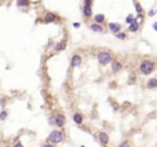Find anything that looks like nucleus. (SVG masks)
Here are the masks:
<instances>
[{"instance_id":"obj_1","label":"nucleus","mask_w":157,"mask_h":147,"mask_svg":"<svg viewBox=\"0 0 157 147\" xmlns=\"http://www.w3.org/2000/svg\"><path fill=\"white\" fill-rule=\"evenodd\" d=\"M63 139H65V133H63L61 129H54V131L50 132L47 138V143H51V144H59L62 143Z\"/></svg>"},{"instance_id":"obj_10","label":"nucleus","mask_w":157,"mask_h":147,"mask_svg":"<svg viewBox=\"0 0 157 147\" xmlns=\"http://www.w3.org/2000/svg\"><path fill=\"white\" fill-rule=\"evenodd\" d=\"M121 69H123V63L121 62H118V61H113L112 62V72L113 73H117Z\"/></svg>"},{"instance_id":"obj_26","label":"nucleus","mask_w":157,"mask_h":147,"mask_svg":"<svg viewBox=\"0 0 157 147\" xmlns=\"http://www.w3.org/2000/svg\"><path fill=\"white\" fill-rule=\"evenodd\" d=\"M92 4V0H84V6H91Z\"/></svg>"},{"instance_id":"obj_14","label":"nucleus","mask_w":157,"mask_h":147,"mask_svg":"<svg viewBox=\"0 0 157 147\" xmlns=\"http://www.w3.org/2000/svg\"><path fill=\"white\" fill-rule=\"evenodd\" d=\"M17 6L21 8H26L31 6V0H17Z\"/></svg>"},{"instance_id":"obj_3","label":"nucleus","mask_w":157,"mask_h":147,"mask_svg":"<svg viewBox=\"0 0 157 147\" xmlns=\"http://www.w3.org/2000/svg\"><path fill=\"white\" fill-rule=\"evenodd\" d=\"M96 58H98L99 65H102V66H106V65H109V63L113 62V56H112L109 52H106V51H101V52H98Z\"/></svg>"},{"instance_id":"obj_27","label":"nucleus","mask_w":157,"mask_h":147,"mask_svg":"<svg viewBox=\"0 0 157 147\" xmlns=\"http://www.w3.org/2000/svg\"><path fill=\"white\" fill-rule=\"evenodd\" d=\"M41 147H55V146H54V144H51V143H44Z\"/></svg>"},{"instance_id":"obj_22","label":"nucleus","mask_w":157,"mask_h":147,"mask_svg":"<svg viewBox=\"0 0 157 147\" xmlns=\"http://www.w3.org/2000/svg\"><path fill=\"white\" fill-rule=\"evenodd\" d=\"M116 37H117L118 40H126L127 39V36H126V33H123V32H118L117 34H114Z\"/></svg>"},{"instance_id":"obj_19","label":"nucleus","mask_w":157,"mask_h":147,"mask_svg":"<svg viewBox=\"0 0 157 147\" xmlns=\"http://www.w3.org/2000/svg\"><path fill=\"white\" fill-rule=\"evenodd\" d=\"M8 101H10V99H8L7 96H1V98H0V109H1V110H3V109H6Z\"/></svg>"},{"instance_id":"obj_11","label":"nucleus","mask_w":157,"mask_h":147,"mask_svg":"<svg viewBox=\"0 0 157 147\" xmlns=\"http://www.w3.org/2000/svg\"><path fill=\"white\" fill-rule=\"evenodd\" d=\"M83 15H84V18L92 17V6H84V8H83Z\"/></svg>"},{"instance_id":"obj_6","label":"nucleus","mask_w":157,"mask_h":147,"mask_svg":"<svg viewBox=\"0 0 157 147\" xmlns=\"http://www.w3.org/2000/svg\"><path fill=\"white\" fill-rule=\"evenodd\" d=\"M55 21H58V17L55 15L54 13H46V15L43 18V23H51V22H55Z\"/></svg>"},{"instance_id":"obj_29","label":"nucleus","mask_w":157,"mask_h":147,"mask_svg":"<svg viewBox=\"0 0 157 147\" xmlns=\"http://www.w3.org/2000/svg\"><path fill=\"white\" fill-rule=\"evenodd\" d=\"M73 28L78 29V28H80V23H78V22H75V23H73Z\"/></svg>"},{"instance_id":"obj_15","label":"nucleus","mask_w":157,"mask_h":147,"mask_svg":"<svg viewBox=\"0 0 157 147\" xmlns=\"http://www.w3.org/2000/svg\"><path fill=\"white\" fill-rule=\"evenodd\" d=\"M139 28H141V25H139V22L135 19V21H134V22L130 25L128 30H130V32H138V30H139Z\"/></svg>"},{"instance_id":"obj_23","label":"nucleus","mask_w":157,"mask_h":147,"mask_svg":"<svg viewBox=\"0 0 157 147\" xmlns=\"http://www.w3.org/2000/svg\"><path fill=\"white\" fill-rule=\"evenodd\" d=\"M134 21H135V18H134L132 15H128L127 17V19H126V23H130V25H131Z\"/></svg>"},{"instance_id":"obj_7","label":"nucleus","mask_w":157,"mask_h":147,"mask_svg":"<svg viewBox=\"0 0 157 147\" xmlns=\"http://www.w3.org/2000/svg\"><path fill=\"white\" fill-rule=\"evenodd\" d=\"M109 30L112 32L113 34H117L118 32H121V23L110 22V23H109Z\"/></svg>"},{"instance_id":"obj_13","label":"nucleus","mask_w":157,"mask_h":147,"mask_svg":"<svg viewBox=\"0 0 157 147\" xmlns=\"http://www.w3.org/2000/svg\"><path fill=\"white\" fill-rule=\"evenodd\" d=\"M90 29L92 32H96V33H102L103 32V28L99 23H91V25H90Z\"/></svg>"},{"instance_id":"obj_28","label":"nucleus","mask_w":157,"mask_h":147,"mask_svg":"<svg viewBox=\"0 0 157 147\" xmlns=\"http://www.w3.org/2000/svg\"><path fill=\"white\" fill-rule=\"evenodd\" d=\"M154 14H156V11H153V10H150V11H149V14H148V15H149V17H153V15H154Z\"/></svg>"},{"instance_id":"obj_21","label":"nucleus","mask_w":157,"mask_h":147,"mask_svg":"<svg viewBox=\"0 0 157 147\" xmlns=\"http://www.w3.org/2000/svg\"><path fill=\"white\" fill-rule=\"evenodd\" d=\"M48 124L51 126H57V118H55V114H51L48 117Z\"/></svg>"},{"instance_id":"obj_5","label":"nucleus","mask_w":157,"mask_h":147,"mask_svg":"<svg viewBox=\"0 0 157 147\" xmlns=\"http://www.w3.org/2000/svg\"><path fill=\"white\" fill-rule=\"evenodd\" d=\"M81 62H83L81 56L78 54H75L71 59V68H78V66H81Z\"/></svg>"},{"instance_id":"obj_4","label":"nucleus","mask_w":157,"mask_h":147,"mask_svg":"<svg viewBox=\"0 0 157 147\" xmlns=\"http://www.w3.org/2000/svg\"><path fill=\"white\" fill-rule=\"evenodd\" d=\"M55 118H57V126H58V129L63 128L65 124H66V117H65V114L58 113V114H55Z\"/></svg>"},{"instance_id":"obj_18","label":"nucleus","mask_w":157,"mask_h":147,"mask_svg":"<svg viewBox=\"0 0 157 147\" xmlns=\"http://www.w3.org/2000/svg\"><path fill=\"white\" fill-rule=\"evenodd\" d=\"M94 21H95V23H103L105 22V15L103 14H96V15H94Z\"/></svg>"},{"instance_id":"obj_16","label":"nucleus","mask_w":157,"mask_h":147,"mask_svg":"<svg viewBox=\"0 0 157 147\" xmlns=\"http://www.w3.org/2000/svg\"><path fill=\"white\" fill-rule=\"evenodd\" d=\"M148 88H157V77H153V78H149L148 80Z\"/></svg>"},{"instance_id":"obj_31","label":"nucleus","mask_w":157,"mask_h":147,"mask_svg":"<svg viewBox=\"0 0 157 147\" xmlns=\"http://www.w3.org/2000/svg\"><path fill=\"white\" fill-rule=\"evenodd\" d=\"M80 147H86V146H83V144H81V146H80Z\"/></svg>"},{"instance_id":"obj_20","label":"nucleus","mask_w":157,"mask_h":147,"mask_svg":"<svg viewBox=\"0 0 157 147\" xmlns=\"http://www.w3.org/2000/svg\"><path fill=\"white\" fill-rule=\"evenodd\" d=\"M7 117H8V111L6 109H3V110L0 111V121H6Z\"/></svg>"},{"instance_id":"obj_24","label":"nucleus","mask_w":157,"mask_h":147,"mask_svg":"<svg viewBox=\"0 0 157 147\" xmlns=\"http://www.w3.org/2000/svg\"><path fill=\"white\" fill-rule=\"evenodd\" d=\"M118 147H131V146H130V143L126 140V142H121V143L118 144Z\"/></svg>"},{"instance_id":"obj_25","label":"nucleus","mask_w":157,"mask_h":147,"mask_svg":"<svg viewBox=\"0 0 157 147\" xmlns=\"http://www.w3.org/2000/svg\"><path fill=\"white\" fill-rule=\"evenodd\" d=\"M13 147H25V146L22 144V143H21V142H19V140H17L15 143L13 144Z\"/></svg>"},{"instance_id":"obj_17","label":"nucleus","mask_w":157,"mask_h":147,"mask_svg":"<svg viewBox=\"0 0 157 147\" xmlns=\"http://www.w3.org/2000/svg\"><path fill=\"white\" fill-rule=\"evenodd\" d=\"M134 7H135V10H136L138 15H142V14H143V8H142V6L139 4V1L134 0Z\"/></svg>"},{"instance_id":"obj_33","label":"nucleus","mask_w":157,"mask_h":147,"mask_svg":"<svg viewBox=\"0 0 157 147\" xmlns=\"http://www.w3.org/2000/svg\"><path fill=\"white\" fill-rule=\"evenodd\" d=\"M0 85H1V84H0Z\"/></svg>"},{"instance_id":"obj_2","label":"nucleus","mask_w":157,"mask_h":147,"mask_svg":"<svg viewBox=\"0 0 157 147\" xmlns=\"http://www.w3.org/2000/svg\"><path fill=\"white\" fill-rule=\"evenodd\" d=\"M154 70H156V65H154V62H152L149 59L143 61V62L139 65V72H141L143 76H149Z\"/></svg>"},{"instance_id":"obj_9","label":"nucleus","mask_w":157,"mask_h":147,"mask_svg":"<svg viewBox=\"0 0 157 147\" xmlns=\"http://www.w3.org/2000/svg\"><path fill=\"white\" fill-rule=\"evenodd\" d=\"M73 122L77 125H81L84 122V116H83L81 113H75V114H73Z\"/></svg>"},{"instance_id":"obj_30","label":"nucleus","mask_w":157,"mask_h":147,"mask_svg":"<svg viewBox=\"0 0 157 147\" xmlns=\"http://www.w3.org/2000/svg\"><path fill=\"white\" fill-rule=\"evenodd\" d=\"M153 29H154V30H157V22L153 23Z\"/></svg>"},{"instance_id":"obj_12","label":"nucleus","mask_w":157,"mask_h":147,"mask_svg":"<svg viewBox=\"0 0 157 147\" xmlns=\"http://www.w3.org/2000/svg\"><path fill=\"white\" fill-rule=\"evenodd\" d=\"M65 48H66V40H61L59 43H57V46H55V51L59 52V51H63Z\"/></svg>"},{"instance_id":"obj_32","label":"nucleus","mask_w":157,"mask_h":147,"mask_svg":"<svg viewBox=\"0 0 157 147\" xmlns=\"http://www.w3.org/2000/svg\"><path fill=\"white\" fill-rule=\"evenodd\" d=\"M156 14H157V10H156Z\"/></svg>"},{"instance_id":"obj_8","label":"nucleus","mask_w":157,"mask_h":147,"mask_svg":"<svg viewBox=\"0 0 157 147\" xmlns=\"http://www.w3.org/2000/svg\"><path fill=\"white\" fill-rule=\"evenodd\" d=\"M98 140L102 143V144H108L110 142V139H109V135L106 133V132H103V131H101L99 133H98Z\"/></svg>"}]
</instances>
